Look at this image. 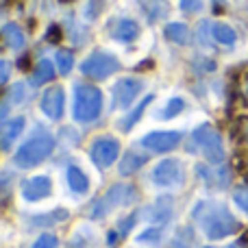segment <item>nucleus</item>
Returning a JSON list of instances; mask_svg holds the SVG:
<instances>
[{"label":"nucleus","instance_id":"nucleus-1","mask_svg":"<svg viewBox=\"0 0 248 248\" xmlns=\"http://www.w3.org/2000/svg\"><path fill=\"white\" fill-rule=\"evenodd\" d=\"M103 111V92L94 85H77L74 118L78 122H92Z\"/></svg>","mask_w":248,"mask_h":248},{"label":"nucleus","instance_id":"nucleus-2","mask_svg":"<svg viewBox=\"0 0 248 248\" xmlns=\"http://www.w3.org/2000/svg\"><path fill=\"white\" fill-rule=\"evenodd\" d=\"M52 148H55V140L48 135H39V137H35V140L26 141L16 153L13 161L20 168H33V166H37V163H42L44 159L52 153Z\"/></svg>","mask_w":248,"mask_h":248},{"label":"nucleus","instance_id":"nucleus-3","mask_svg":"<svg viewBox=\"0 0 248 248\" xmlns=\"http://www.w3.org/2000/svg\"><path fill=\"white\" fill-rule=\"evenodd\" d=\"M201 222H202V229L207 231V235H209L211 240L224 237V235H229V233H233L237 229L233 216L229 214L227 209H222V207H216V209L205 207V216L201 218Z\"/></svg>","mask_w":248,"mask_h":248},{"label":"nucleus","instance_id":"nucleus-4","mask_svg":"<svg viewBox=\"0 0 248 248\" xmlns=\"http://www.w3.org/2000/svg\"><path fill=\"white\" fill-rule=\"evenodd\" d=\"M118 68H120L118 57H113L111 52H107V50L92 52V55L87 57V59L83 61V65H81L83 74L90 77V78H96V81H103V78L111 77L113 72H118Z\"/></svg>","mask_w":248,"mask_h":248},{"label":"nucleus","instance_id":"nucleus-5","mask_svg":"<svg viewBox=\"0 0 248 248\" xmlns=\"http://www.w3.org/2000/svg\"><path fill=\"white\" fill-rule=\"evenodd\" d=\"M194 141L201 146V150L205 153V157L211 163H220L224 159V148H222V140L220 135L214 131L211 126H201L194 131Z\"/></svg>","mask_w":248,"mask_h":248},{"label":"nucleus","instance_id":"nucleus-6","mask_svg":"<svg viewBox=\"0 0 248 248\" xmlns=\"http://www.w3.org/2000/svg\"><path fill=\"white\" fill-rule=\"evenodd\" d=\"M131 198H133V187L131 185H113V187L94 205L92 216H94V218H105L109 211H113L116 207H120V205H126Z\"/></svg>","mask_w":248,"mask_h":248},{"label":"nucleus","instance_id":"nucleus-7","mask_svg":"<svg viewBox=\"0 0 248 248\" xmlns=\"http://www.w3.org/2000/svg\"><path fill=\"white\" fill-rule=\"evenodd\" d=\"M144 90V83L135 77H124L113 87V107L116 109H128L135 100V96Z\"/></svg>","mask_w":248,"mask_h":248},{"label":"nucleus","instance_id":"nucleus-8","mask_svg":"<svg viewBox=\"0 0 248 248\" xmlns=\"http://www.w3.org/2000/svg\"><path fill=\"white\" fill-rule=\"evenodd\" d=\"M90 155H92V161L98 168H109L118 159V155H120V144L113 137H100V140H96L92 144Z\"/></svg>","mask_w":248,"mask_h":248},{"label":"nucleus","instance_id":"nucleus-9","mask_svg":"<svg viewBox=\"0 0 248 248\" xmlns=\"http://www.w3.org/2000/svg\"><path fill=\"white\" fill-rule=\"evenodd\" d=\"M181 179H183V168H181V161H176V159H163L153 170V181L161 187L176 185Z\"/></svg>","mask_w":248,"mask_h":248},{"label":"nucleus","instance_id":"nucleus-10","mask_svg":"<svg viewBox=\"0 0 248 248\" xmlns=\"http://www.w3.org/2000/svg\"><path fill=\"white\" fill-rule=\"evenodd\" d=\"M181 141V135L176 131H155L141 137V146L155 153H168Z\"/></svg>","mask_w":248,"mask_h":248},{"label":"nucleus","instance_id":"nucleus-11","mask_svg":"<svg viewBox=\"0 0 248 248\" xmlns=\"http://www.w3.org/2000/svg\"><path fill=\"white\" fill-rule=\"evenodd\" d=\"M65 96L61 87H48V92L42 96V111L48 116V120H59L63 113Z\"/></svg>","mask_w":248,"mask_h":248},{"label":"nucleus","instance_id":"nucleus-12","mask_svg":"<svg viewBox=\"0 0 248 248\" xmlns=\"http://www.w3.org/2000/svg\"><path fill=\"white\" fill-rule=\"evenodd\" d=\"M52 192V181L48 176H33L22 185V194L26 201H42Z\"/></svg>","mask_w":248,"mask_h":248},{"label":"nucleus","instance_id":"nucleus-13","mask_svg":"<svg viewBox=\"0 0 248 248\" xmlns=\"http://www.w3.org/2000/svg\"><path fill=\"white\" fill-rule=\"evenodd\" d=\"M22 131H24V118H13L11 122H7L0 131V148H11V144L20 137Z\"/></svg>","mask_w":248,"mask_h":248},{"label":"nucleus","instance_id":"nucleus-14","mask_svg":"<svg viewBox=\"0 0 248 248\" xmlns=\"http://www.w3.org/2000/svg\"><path fill=\"white\" fill-rule=\"evenodd\" d=\"M140 4L150 22H157L170 13V2L168 0H140Z\"/></svg>","mask_w":248,"mask_h":248},{"label":"nucleus","instance_id":"nucleus-15","mask_svg":"<svg viewBox=\"0 0 248 248\" xmlns=\"http://www.w3.org/2000/svg\"><path fill=\"white\" fill-rule=\"evenodd\" d=\"M140 35V24L135 20H120L116 26H113L111 37L118 39V42H131Z\"/></svg>","mask_w":248,"mask_h":248},{"label":"nucleus","instance_id":"nucleus-16","mask_svg":"<svg viewBox=\"0 0 248 248\" xmlns=\"http://www.w3.org/2000/svg\"><path fill=\"white\" fill-rule=\"evenodd\" d=\"M146 214H148V220H153L155 224H163L172 216V198H159Z\"/></svg>","mask_w":248,"mask_h":248},{"label":"nucleus","instance_id":"nucleus-17","mask_svg":"<svg viewBox=\"0 0 248 248\" xmlns=\"http://www.w3.org/2000/svg\"><path fill=\"white\" fill-rule=\"evenodd\" d=\"M55 77V68H52V63L48 59L39 61L37 68L33 70V74H31V87H39L44 85V83H48L50 78Z\"/></svg>","mask_w":248,"mask_h":248},{"label":"nucleus","instance_id":"nucleus-18","mask_svg":"<svg viewBox=\"0 0 248 248\" xmlns=\"http://www.w3.org/2000/svg\"><path fill=\"white\" fill-rule=\"evenodd\" d=\"M68 183L77 194H85L87 189H90V179H87L85 172H83L81 168H77V166L68 168Z\"/></svg>","mask_w":248,"mask_h":248},{"label":"nucleus","instance_id":"nucleus-19","mask_svg":"<svg viewBox=\"0 0 248 248\" xmlns=\"http://www.w3.org/2000/svg\"><path fill=\"white\" fill-rule=\"evenodd\" d=\"M2 35H4V42H7V46H11L13 50H17V48L24 46V33H22V29L17 24H13V22L4 24Z\"/></svg>","mask_w":248,"mask_h":248},{"label":"nucleus","instance_id":"nucleus-20","mask_svg":"<svg viewBox=\"0 0 248 248\" xmlns=\"http://www.w3.org/2000/svg\"><path fill=\"white\" fill-rule=\"evenodd\" d=\"M144 163H146V157H144V155H137V153L124 155L122 161H120V174H124V176L133 174V172H137L141 166H144Z\"/></svg>","mask_w":248,"mask_h":248},{"label":"nucleus","instance_id":"nucleus-21","mask_svg":"<svg viewBox=\"0 0 248 248\" xmlns=\"http://www.w3.org/2000/svg\"><path fill=\"white\" fill-rule=\"evenodd\" d=\"M166 37L174 44H187L189 31H187V26L181 24V22H172V24L166 26Z\"/></svg>","mask_w":248,"mask_h":248},{"label":"nucleus","instance_id":"nucleus-22","mask_svg":"<svg viewBox=\"0 0 248 248\" xmlns=\"http://www.w3.org/2000/svg\"><path fill=\"white\" fill-rule=\"evenodd\" d=\"M214 39L220 44H224V46H231L233 42H235V31L231 29L229 24H222V22H218V24H214Z\"/></svg>","mask_w":248,"mask_h":248},{"label":"nucleus","instance_id":"nucleus-23","mask_svg":"<svg viewBox=\"0 0 248 248\" xmlns=\"http://www.w3.org/2000/svg\"><path fill=\"white\" fill-rule=\"evenodd\" d=\"M22 100H24V85H22V83H16V85H13V90H11V94L7 96V100H4V107L0 109V118L7 116L9 109L16 107V105H20Z\"/></svg>","mask_w":248,"mask_h":248},{"label":"nucleus","instance_id":"nucleus-24","mask_svg":"<svg viewBox=\"0 0 248 248\" xmlns=\"http://www.w3.org/2000/svg\"><path fill=\"white\" fill-rule=\"evenodd\" d=\"M148 103H153V96H146V98L141 100L140 105H137V109H135V111H131L126 118H124L122 124H120V126H122V131H131V126H133V124H135V122H140L141 113H144V109L148 107Z\"/></svg>","mask_w":248,"mask_h":248},{"label":"nucleus","instance_id":"nucleus-25","mask_svg":"<svg viewBox=\"0 0 248 248\" xmlns=\"http://www.w3.org/2000/svg\"><path fill=\"white\" fill-rule=\"evenodd\" d=\"M68 218V211H63V209H57V211H52L50 216H37V218L33 220V224L35 227H44V224H57V222H61V220H65Z\"/></svg>","mask_w":248,"mask_h":248},{"label":"nucleus","instance_id":"nucleus-26","mask_svg":"<svg viewBox=\"0 0 248 248\" xmlns=\"http://www.w3.org/2000/svg\"><path fill=\"white\" fill-rule=\"evenodd\" d=\"M57 65H59L61 74H68L70 70L74 68V55L70 50H61L59 55H57Z\"/></svg>","mask_w":248,"mask_h":248},{"label":"nucleus","instance_id":"nucleus-27","mask_svg":"<svg viewBox=\"0 0 248 248\" xmlns=\"http://www.w3.org/2000/svg\"><path fill=\"white\" fill-rule=\"evenodd\" d=\"M185 109V103H183V98H172L170 103L166 105V109H163V113L161 116L166 118V120H170V118H174V116H179L181 111Z\"/></svg>","mask_w":248,"mask_h":248},{"label":"nucleus","instance_id":"nucleus-28","mask_svg":"<svg viewBox=\"0 0 248 248\" xmlns=\"http://www.w3.org/2000/svg\"><path fill=\"white\" fill-rule=\"evenodd\" d=\"M189 242H192V237H189L187 229H179L174 240L170 242V248H189Z\"/></svg>","mask_w":248,"mask_h":248},{"label":"nucleus","instance_id":"nucleus-29","mask_svg":"<svg viewBox=\"0 0 248 248\" xmlns=\"http://www.w3.org/2000/svg\"><path fill=\"white\" fill-rule=\"evenodd\" d=\"M103 11V0H87L85 4V17L87 20H96Z\"/></svg>","mask_w":248,"mask_h":248},{"label":"nucleus","instance_id":"nucleus-30","mask_svg":"<svg viewBox=\"0 0 248 248\" xmlns=\"http://www.w3.org/2000/svg\"><path fill=\"white\" fill-rule=\"evenodd\" d=\"M159 240H161V231L159 229H148V231H144L137 237V242H148V244H157Z\"/></svg>","mask_w":248,"mask_h":248},{"label":"nucleus","instance_id":"nucleus-31","mask_svg":"<svg viewBox=\"0 0 248 248\" xmlns=\"http://www.w3.org/2000/svg\"><path fill=\"white\" fill-rule=\"evenodd\" d=\"M57 237L55 235H50V233H46V235H42L37 242L33 244V248H57Z\"/></svg>","mask_w":248,"mask_h":248},{"label":"nucleus","instance_id":"nucleus-32","mask_svg":"<svg viewBox=\"0 0 248 248\" xmlns=\"http://www.w3.org/2000/svg\"><path fill=\"white\" fill-rule=\"evenodd\" d=\"M233 198H235V202L242 207V209L248 214V187H240L235 194H233Z\"/></svg>","mask_w":248,"mask_h":248},{"label":"nucleus","instance_id":"nucleus-33","mask_svg":"<svg viewBox=\"0 0 248 248\" xmlns=\"http://www.w3.org/2000/svg\"><path fill=\"white\" fill-rule=\"evenodd\" d=\"M201 4H202V0H181V9H183V11H187V13L198 11V9H201Z\"/></svg>","mask_w":248,"mask_h":248},{"label":"nucleus","instance_id":"nucleus-34","mask_svg":"<svg viewBox=\"0 0 248 248\" xmlns=\"http://www.w3.org/2000/svg\"><path fill=\"white\" fill-rule=\"evenodd\" d=\"M9 74H11V65H9V61L0 59V85H4V83H7Z\"/></svg>","mask_w":248,"mask_h":248},{"label":"nucleus","instance_id":"nucleus-35","mask_svg":"<svg viewBox=\"0 0 248 248\" xmlns=\"http://www.w3.org/2000/svg\"><path fill=\"white\" fill-rule=\"evenodd\" d=\"M46 39L48 42H52V44H57L61 39V29L59 26H50V31H48V35H46Z\"/></svg>","mask_w":248,"mask_h":248},{"label":"nucleus","instance_id":"nucleus-36","mask_svg":"<svg viewBox=\"0 0 248 248\" xmlns=\"http://www.w3.org/2000/svg\"><path fill=\"white\" fill-rule=\"evenodd\" d=\"M135 218H137L135 214H133V216H128V218H126V220H124V222L120 224V229H118V233H120V235H124V233H126L128 229L133 227V222H135Z\"/></svg>","mask_w":248,"mask_h":248},{"label":"nucleus","instance_id":"nucleus-37","mask_svg":"<svg viewBox=\"0 0 248 248\" xmlns=\"http://www.w3.org/2000/svg\"><path fill=\"white\" fill-rule=\"evenodd\" d=\"M20 68L22 70H29V59H20Z\"/></svg>","mask_w":248,"mask_h":248},{"label":"nucleus","instance_id":"nucleus-38","mask_svg":"<svg viewBox=\"0 0 248 248\" xmlns=\"http://www.w3.org/2000/svg\"><path fill=\"white\" fill-rule=\"evenodd\" d=\"M148 65H153V63H150V61H144V63L137 65V70H148Z\"/></svg>","mask_w":248,"mask_h":248},{"label":"nucleus","instance_id":"nucleus-39","mask_svg":"<svg viewBox=\"0 0 248 248\" xmlns=\"http://www.w3.org/2000/svg\"><path fill=\"white\" fill-rule=\"evenodd\" d=\"M229 248H242L240 244H233V246H229Z\"/></svg>","mask_w":248,"mask_h":248}]
</instances>
